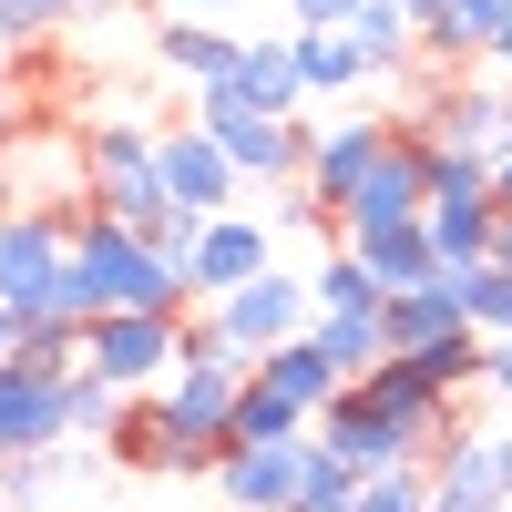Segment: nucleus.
Masks as SVG:
<instances>
[{
    "label": "nucleus",
    "instance_id": "25",
    "mask_svg": "<svg viewBox=\"0 0 512 512\" xmlns=\"http://www.w3.org/2000/svg\"><path fill=\"white\" fill-rule=\"evenodd\" d=\"M502 21H512V0H451L441 31L420 41V52H441V62H482L492 41H502Z\"/></svg>",
    "mask_w": 512,
    "mask_h": 512
},
{
    "label": "nucleus",
    "instance_id": "34",
    "mask_svg": "<svg viewBox=\"0 0 512 512\" xmlns=\"http://www.w3.org/2000/svg\"><path fill=\"white\" fill-rule=\"evenodd\" d=\"M52 482H62V461H52V451H11V461H0V492H11L21 512H31L41 492H52Z\"/></svg>",
    "mask_w": 512,
    "mask_h": 512
},
{
    "label": "nucleus",
    "instance_id": "41",
    "mask_svg": "<svg viewBox=\"0 0 512 512\" xmlns=\"http://www.w3.org/2000/svg\"><path fill=\"white\" fill-rule=\"evenodd\" d=\"M482 62H492V72H512V21H502V41H492V52H482Z\"/></svg>",
    "mask_w": 512,
    "mask_h": 512
},
{
    "label": "nucleus",
    "instance_id": "2",
    "mask_svg": "<svg viewBox=\"0 0 512 512\" xmlns=\"http://www.w3.org/2000/svg\"><path fill=\"white\" fill-rule=\"evenodd\" d=\"M82 216H113V226H144V236H164V226L185 216V205L164 195L154 134H134V123H103V134L82 144Z\"/></svg>",
    "mask_w": 512,
    "mask_h": 512
},
{
    "label": "nucleus",
    "instance_id": "9",
    "mask_svg": "<svg viewBox=\"0 0 512 512\" xmlns=\"http://www.w3.org/2000/svg\"><path fill=\"white\" fill-rule=\"evenodd\" d=\"M72 369H31V359H0V461L11 451H62L72 441V400H62Z\"/></svg>",
    "mask_w": 512,
    "mask_h": 512
},
{
    "label": "nucleus",
    "instance_id": "28",
    "mask_svg": "<svg viewBox=\"0 0 512 512\" xmlns=\"http://www.w3.org/2000/svg\"><path fill=\"white\" fill-rule=\"evenodd\" d=\"M359 502V461H338L318 431H308V472H297V502L287 512H349Z\"/></svg>",
    "mask_w": 512,
    "mask_h": 512
},
{
    "label": "nucleus",
    "instance_id": "4",
    "mask_svg": "<svg viewBox=\"0 0 512 512\" xmlns=\"http://www.w3.org/2000/svg\"><path fill=\"white\" fill-rule=\"evenodd\" d=\"M175 338H185V308H103L82 328V369L113 379V390H164Z\"/></svg>",
    "mask_w": 512,
    "mask_h": 512
},
{
    "label": "nucleus",
    "instance_id": "30",
    "mask_svg": "<svg viewBox=\"0 0 512 512\" xmlns=\"http://www.w3.org/2000/svg\"><path fill=\"white\" fill-rule=\"evenodd\" d=\"M308 338L338 359V379H369L379 359H390V338H379V318H308Z\"/></svg>",
    "mask_w": 512,
    "mask_h": 512
},
{
    "label": "nucleus",
    "instance_id": "42",
    "mask_svg": "<svg viewBox=\"0 0 512 512\" xmlns=\"http://www.w3.org/2000/svg\"><path fill=\"white\" fill-rule=\"evenodd\" d=\"M492 256H502V267H512V205H502V236H492Z\"/></svg>",
    "mask_w": 512,
    "mask_h": 512
},
{
    "label": "nucleus",
    "instance_id": "5",
    "mask_svg": "<svg viewBox=\"0 0 512 512\" xmlns=\"http://www.w3.org/2000/svg\"><path fill=\"white\" fill-rule=\"evenodd\" d=\"M410 134H431V144H472V154H502L512 144V72H482V82H420V103H410Z\"/></svg>",
    "mask_w": 512,
    "mask_h": 512
},
{
    "label": "nucleus",
    "instance_id": "24",
    "mask_svg": "<svg viewBox=\"0 0 512 512\" xmlns=\"http://www.w3.org/2000/svg\"><path fill=\"white\" fill-rule=\"evenodd\" d=\"M349 41L369 52V72H410V62H420V21L400 11V0H359V11H349Z\"/></svg>",
    "mask_w": 512,
    "mask_h": 512
},
{
    "label": "nucleus",
    "instance_id": "19",
    "mask_svg": "<svg viewBox=\"0 0 512 512\" xmlns=\"http://www.w3.org/2000/svg\"><path fill=\"white\" fill-rule=\"evenodd\" d=\"M287 62H297V93L308 103H349L359 82H379L349 31H287Z\"/></svg>",
    "mask_w": 512,
    "mask_h": 512
},
{
    "label": "nucleus",
    "instance_id": "21",
    "mask_svg": "<svg viewBox=\"0 0 512 512\" xmlns=\"http://www.w3.org/2000/svg\"><path fill=\"white\" fill-rule=\"evenodd\" d=\"M379 308H390V287H379L349 246H328L308 267V318H379Z\"/></svg>",
    "mask_w": 512,
    "mask_h": 512
},
{
    "label": "nucleus",
    "instance_id": "33",
    "mask_svg": "<svg viewBox=\"0 0 512 512\" xmlns=\"http://www.w3.org/2000/svg\"><path fill=\"white\" fill-rule=\"evenodd\" d=\"M72 11H113V0H0V41H31V31H52Z\"/></svg>",
    "mask_w": 512,
    "mask_h": 512
},
{
    "label": "nucleus",
    "instance_id": "39",
    "mask_svg": "<svg viewBox=\"0 0 512 512\" xmlns=\"http://www.w3.org/2000/svg\"><path fill=\"white\" fill-rule=\"evenodd\" d=\"M400 11L420 21V41H431V31H441V11H451V0H400Z\"/></svg>",
    "mask_w": 512,
    "mask_h": 512
},
{
    "label": "nucleus",
    "instance_id": "11",
    "mask_svg": "<svg viewBox=\"0 0 512 512\" xmlns=\"http://www.w3.org/2000/svg\"><path fill=\"white\" fill-rule=\"evenodd\" d=\"M62 216H0V308H62Z\"/></svg>",
    "mask_w": 512,
    "mask_h": 512
},
{
    "label": "nucleus",
    "instance_id": "7",
    "mask_svg": "<svg viewBox=\"0 0 512 512\" xmlns=\"http://www.w3.org/2000/svg\"><path fill=\"white\" fill-rule=\"evenodd\" d=\"M431 205V134H410V123H390V144H379V164L359 175V195L338 205V236L349 226H400Z\"/></svg>",
    "mask_w": 512,
    "mask_h": 512
},
{
    "label": "nucleus",
    "instance_id": "44",
    "mask_svg": "<svg viewBox=\"0 0 512 512\" xmlns=\"http://www.w3.org/2000/svg\"><path fill=\"white\" fill-rule=\"evenodd\" d=\"M0 512H21V502H11V492H0Z\"/></svg>",
    "mask_w": 512,
    "mask_h": 512
},
{
    "label": "nucleus",
    "instance_id": "29",
    "mask_svg": "<svg viewBox=\"0 0 512 512\" xmlns=\"http://www.w3.org/2000/svg\"><path fill=\"white\" fill-rule=\"evenodd\" d=\"M451 287H461V318H472L482 338H512V267H502V256H482V267H461Z\"/></svg>",
    "mask_w": 512,
    "mask_h": 512
},
{
    "label": "nucleus",
    "instance_id": "3",
    "mask_svg": "<svg viewBox=\"0 0 512 512\" xmlns=\"http://www.w3.org/2000/svg\"><path fill=\"white\" fill-rule=\"evenodd\" d=\"M195 123L216 134V154L236 164L246 185H297L308 134H318V123H297V113H246V103H226V93H195Z\"/></svg>",
    "mask_w": 512,
    "mask_h": 512
},
{
    "label": "nucleus",
    "instance_id": "40",
    "mask_svg": "<svg viewBox=\"0 0 512 512\" xmlns=\"http://www.w3.org/2000/svg\"><path fill=\"white\" fill-rule=\"evenodd\" d=\"M492 195H502V205H512V144H502V154H492Z\"/></svg>",
    "mask_w": 512,
    "mask_h": 512
},
{
    "label": "nucleus",
    "instance_id": "8",
    "mask_svg": "<svg viewBox=\"0 0 512 512\" xmlns=\"http://www.w3.org/2000/svg\"><path fill=\"white\" fill-rule=\"evenodd\" d=\"M297 328H308V277H287V267H267V277H246V287L216 297V338L236 359H267L277 338H297Z\"/></svg>",
    "mask_w": 512,
    "mask_h": 512
},
{
    "label": "nucleus",
    "instance_id": "15",
    "mask_svg": "<svg viewBox=\"0 0 512 512\" xmlns=\"http://www.w3.org/2000/svg\"><path fill=\"white\" fill-rule=\"evenodd\" d=\"M472 318H461V287L431 277V287H400L390 308H379V338H390V359H420V349H441V338H461ZM482 338V328H472Z\"/></svg>",
    "mask_w": 512,
    "mask_h": 512
},
{
    "label": "nucleus",
    "instance_id": "31",
    "mask_svg": "<svg viewBox=\"0 0 512 512\" xmlns=\"http://www.w3.org/2000/svg\"><path fill=\"white\" fill-rule=\"evenodd\" d=\"M62 400H72V441H103V431H113V410L134 400V390H113V379L72 369V379H62Z\"/></svg>",
    "mask_w": 512,
    "mask_h": 512
},
{
    "label": "nucleus",
    "instance_id": "26",
    "mask_svg": "<svg viewBox=\"0 0 512 512\" xmlns=\"http://www.w3.org/2000/svg\"><path fill=\"white\" fill-rule=\"evenodd\" d=\"M103 441H113L123 472H164V461H175V431H164V410H154V400H123Z\"/></svg>",
    "mask_w": 512,
    "mask_h": 512
},
{
    "label": "nucleus",
    "instance_id": "14",
    "mask_svg": "<svg viewBox=\"0 0 512 512\" xmlns=\"http://www.w3.org/2000/svg\"><path fill=\"white\" fill-rule=\"evenodd\" d=\"M154 164H164V195L185 205V216H226L236 205V164L216 154V134H205V123H185V134H154Z\"/></svg>",
    "mask_w": 512,
    "mask_h": 512
},
{
    "label": "nucleus",
    "instance_id": "12",
    "mask_svg": "<svg viewBox=\"0 0 512 512\" xmlns=\"http://www.w3.org/2000/svg\"><path fill=\"white\" fill-rule=\"evenodd\" d=\"M277 267V226L267 216H195V297H226V287H246V277H267Z\"/></svg>",
    "mask_w": 512,
    "mask_h": 512
},
{
    "label": "nucleus",
    "instance_id": "20",
    "mask_svg": "<svg viewBox=\"0 0 512 512\" xmlns=\"http://www.w3.org/2000/svg\"><path fill=\"white\" fill-rule=\"evenodd\" d=\"M256 379H267V390H277V400H297V410H308V420H318V410H328L338 390H349V379H338V359L318 349V338H308V328H297V338H277V349H267V359H256Z\"/></svg>",
    "mask_w": 512,
    "mask_h": 512
},
{
    "label": "nucleus",
    "instance_id": "36",
    "mask_svg": "<svg viewBox=\"0 0 512 512\" xmlns=\"http://www.w3.org/2000/svg\"><path fill=\"white\" fill-rule=\"evenodd\" d=\"M287 11H297V31H349L359 0H287Z\"/></svg>",
    "mask_w": 512,
    "mask_h": 512
},
{
    "label": "nucleus",
    "instance_id": "37",
    "mask_svg": "<svg viewBox=\"0 0 512 512\" xmlns=\"http://www.w3.org/2000/svg\"><path fill=\"white\" fill-rule=\"evenodd\" d=\"M492 472H502V492H512V410L492 420Z\"/></svg>",
    "mask_w": 512,
    "mask_h": 512
},
{
    "label": "nucleus",
    "instance_id": "27",
    "mask_svg": "<svg viewBox=\"0 0 512 512\" xmlns=\"http://www.w3.org/2000/svg\"><path fill=\"white\" fill-rule=\"evenodd\" d=\"M297 431H308V410L277 400L267 379L246 369V390H236V410H226V441H297Z\"/></svg>",
    "mask_w": 512,
    "mask_h": 512
},
{
    "label": "nucleus",
    "instance_id": "1",
    "mask_svg": "<svg viewBox=\"0 0 512 512\" xmlns=\"http://www.w3.org/2000/svg\"><path fill=\"white\" fill-rule=\"evenodd\" d=\"M195 297V246H164L144 226H113V216H82L62 246V308L72 318H103V308H185Z\"/></svg>",
    "mask_w": 512,
    "mask_h": 512
},
{
    "label": "nucleus",
    "instance_id": "22",
    "mask_svg": "<svg viewBox=\"0 0 512 512\" xmlns=\"http://www.w3.org/2000/svg\"><path fill=\"white\" fill-rule=\"evenodd\" d=\"M154 52H164V72H175V82H195V93H205V82L236 62V31H226V21H185V11H164Z\"/></svg>",
    "mask_w": 512,
    "mask_h": 512
},
{
    "label": "nucleus",
    "instance_id": "23",
    "mask_svg": "<svg viewBox=\"0 0 512 512\" xmlns=\"http://www.w3.org/2000/svg\"><path fill=\"white\" fill-rule=\"evenodd\" d=\"M82 328H93V318H72V308H11V359H31V369H82Z\"/></svg>",
    "mask_w": 512,
    "mask_h": 512
},
{
    "label": "nucleus",
    "instance_id": "18",
    "mask_svg": "<svg viewBox=\"0 0 512 512\" xmlns=\"http://www.w3.org/2000/svg\"><path fill=\"white\" fill-rule=\"evenodd\" d=\"M420 226H431V246H441V277H461V267H482V256H492L502 195H431V205H420Z\"/></svg>",
    "mask_w": 512,
    "mask_h": 512
},
{
    "label": "nucleus",
    "instance_id": "38",
    "mask_svg": "<svg viewBox=\"0 0 512 512\" xmlns=\"http://www.w3.org/2000/svg\"><path fill=\"white\" fill-rule=\"evenodd\" d=\"M164 11H185V21H226L236 0H164Z\"/></svg>",
    "mask_w": 512,
    "mask_h": 512
},
{
    "label": "nucleus",
    "instance_id": "43",
    "mask_svg": "<svg viewBox=\"0 0 512 512\" xmlns=\"http://www.w3.org/2000/svg\"><path fill=\"white\" fill-rule=\"evenodd\" d=\"M0 359H11V308H0Z\"/></svg>",
    "mask_w": 512,
    "mask_h": 512
},
{
    "label": "nucleus",
    "instance_id": "17",
    "mask_svg": "<svg viewBox=\"0 0 512 512\" xmlns=\"http://www.w3.org/2000/svg\"><path fill=\"white\" fill-rule=\"evenodd\" d=\"M205 93H226L246 113H297L308 93H297V62H287V41H236V62L205 82Z\"/></svg>",
    "mask_w": 512,
    "mask_h": 512
},
{
    "label": "nucleus",
    "instance_id": "13",
    "mask_svg": "<svg viewBox=\"0 0 512 512\" xmlns=\"http://www.w3.org/2000/svg\"><path fill=\"white\" fill-rule=\"evenodd\" d=\"M379 144H390V123H379V113H328L318 134H308V164H297V185L328 195V205H349V195H359V175L379 164Z\"/></svg>",
    "mask_w": 512,
    "mask_h": 512
},
{
    "label": "nucleus",
    "instance_id": "10",
    "mask_svg": "<svg viewBox=\"0 0 512 512\" xmlns=\"http://www.w3.org/2000/svg\"><path fill=\"white\" fill-rule=\"evenodd\" d=\"M297 472H308V431H297V441H226L205 482L226 492V512H287Z\"/></svg>",
    "mask_w": 512,
    "mask_h": 512
},
{
    "label": "nucleus",
    "instance_id": "6",
    "mask_svg": "<svg viewBox=\"0 0 512 512\" xmlns=\"http://www.w3.org/2000/svg\"><path fill=\"white\" fill-rule=\"evenodd\" d=\"M308 431H318L338 461H359V472H431V451H441L431 431H410V420H379L359 390H338V400L308 420Z\"/></svg>",
    "mask_w": 512,
    "mask_h": 512
},
{
    "label": "nucleus",
    "instance_id": "35",
    "mask_svg": "<svg viewBox=\"0 0 512 512\" xmlns=\"http://www.w3.org/2000/svg\"><path fill=\"white\" fill-rule=\"evenodd\" d=\"M482 390L512 410V338H482Z\"/></svg>",
    "mask_w": 512,
    "mask_h": 512
},
{
    "label": "nucleus",
    "instance_id": "32",
    "mask_svg": "<svg viewBox=\"0 0 512 512\" xmlns=\"http://www.w3.org/2000/svg\"><path fill=\"white\" fill-rule=\"evenodd\" d=\"M349 512H431V472H359Z\"/></svg>",
    "mask_w": 512,
    "mask_h": 512
},
{
    "label": "nucleus",
    "instance_id": "16",
    "mask_svg": "<svg viewBox=\"0 0 512 512\" xmlns=\"http://www.w3.org/2000/svg\"><path fill=\"white\" fill-rule=\"evenodd\" d=\"M338 246H349V256H359V267H369L379 287H390V297L441 277V246H431V226H420V216H400V226H349Z\"/></svg>",
    "mask_w": 512,
    "mask_h": 512
}]
</instances>
